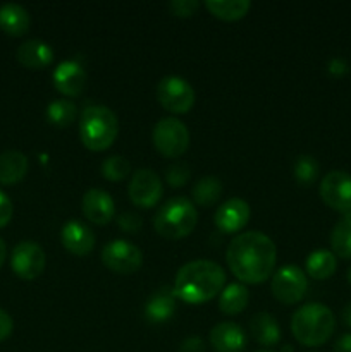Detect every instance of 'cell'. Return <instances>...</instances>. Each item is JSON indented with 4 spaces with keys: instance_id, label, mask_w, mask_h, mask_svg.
<instances>
[{
    "instance_id": "obj_9",
    "label": "cell",
    "mask_w": 351,
    "mask_h": 352,
    "mask_svg": "<svg viewBox=\"0 0 351 352\" xmlns=\"http://www.w3.org/2000/svg\"><path fill=\"white\" fill-rule=\"evenodd\" d=\"M102 261L109 270L120 275H129L140 270L143 253L136 244L126 239H114L102 250Z\"/></svg>"
},
{
    "instance_id": "obj_11",
    "label": "cell",
    "mask_w": 351,
    "mask_h": 352,
    "mask_svg": "<svg viewBox=\"0 0 351 352\" xmlns=\"http://www.w3.org/2000/svg\"><path fill=\"white\" fill-rule=\"evenodd\" d=\"M45 258L43 250L38 243L33 241H23L17 244L12 250V256H10V265L17 277L24 278V280H33L38 275H41L45 268Z\"/></svg>"
},
{
    "instance_id": "obj_23",
    "label": "cell",
    "mask_w": 351,
    "mask_h": 352,
    "mask_svg": "<svg viewBox=\"0 0 351 352\" xmlns=\"http://www.w3.org/2000/svg\"><path fill=\"white\" fill-rule=\"evenodd\" d=\"M248 299H250V292L246 285L234 282V284L226 285L220 292L219 308L226 315H240L248 306Z\"/></svg>"
},
{
    "instance_id": "obj_38",
    "label": "cell",
    "mask_w": 351,
    "mask_h": 352,
    "mask_svg": "<svg viewBox=\"0 0 351 352\" xmlns=\"http://www.w3.org/2000/svg\"><path fill=\"white\" fill-rule=\"evenodd\" d=\"M334 352H351V333H344L336 340Z\"/></svg>"
},
{
    "instance_id": "obj_22",
    "label": "cell",
    "mask_w": 351,
    "mask_h": 352,
    "mask_svg": "<svg viewBox=\"0 0 351 352\" xmlns=\"http://www.w3.org/2000/svg\"><path fill=\"white\" fill-rule=\"evenodd\" d=\"M28 158L19 150H7L0 153V182L16 184L26 175Z\"/></svg>"
},
{
    "instance_id": "obj_30",
    "label": "cell",
    "mask_w": 351,
    "mask_h": 352,
    "mask_svg": "<svg viewBox=\"0 0 351 352\" xmlns=\"http://www.w3.org/2000/svg\"><path fill=\"white\" fill-rule=\"evenodd\" d=\"M131 172V164L126 157L123 155H110L109 158H105L102 164V174L103 177L109 179V181L117 182L123 181L129 175Z\"/></svg>"
},
{
    "instance_id": "obj_1",
    "label": "cell",
    "mask_w": 351,
    "mask_h": 352,
    "mask_svg": "<svg viewBox=\"0 0 351 352\" xmlns=\"http://www.w3.org/2000/svg\"><path fill=\"white\" fill-rule=\"evenodd\" d=\"M226 260L237 280L243 284H260L272 275L277 251L267 234L250 230L233 237L227 246Z\"/></svg>"
},
{
    "instance_id": "obj_29",
    "label": "cell",
    "mask_w": 351,
    "mask_h": 352,
    "mask_svg": "<svg viewBox=\"0 0 351 352\" xmlns=\"http://www.w3.org/2000/svg\"><path fill=\"white\" fill-rule=\"evenodd\" d=\"M292 172H295V179L298 181V184L310 186L319 177L320 165L315 157L303 153L296 157L295 164H292Z\"/></svg>"
},
{
    "instance_id": "obj_19",
    "label": "cell",
    "mask_w": 351,
    "mask_h": 352,
    "mask_svg": "<svg viewBox=\"0 0 351 352\" xmlns=\"http://www.w3.org/2000/svg\"><path fill=\"white\" fill-rule=\"evenodd\" d=\"M250 330L253 339L257 340L260 346L272 347L275 346V344L281 342V327H279L277 320H275L270 313L262 311L251 316Z\"/></svg>"
},
{
    "instance_id": "obj_8",
    "label": "cell",
    "mask_w": 351,
    "mask_h": 352,
    "mask_svg": "<svg viewBox=\"0 0 351 352\" xmlns=\"http://www.w3.org/2000/svg\"><path fill=\"white\" fill-rule=\"evenodd\" d=\"M157 98L169 112L186 113L195 103V89L181 76H165L158 81Z\"/></svg>"
},
{
    "instance_id": "obj_13",
    "label": "cell",
    "mask_w": 351,
    "mask_h": 352,
    "mask_svg": "<svg viewBox=\"0 0 351 352\" xmlns=\"http://www.w3.org/2000/svg\"><path fill=\"white\" fill-rule=\"evenodd\" d=\"M250 220V205L241 198H231L217 208L213 215L217 229L226 234L237 232Z\"/></svg>"
},
{
    "instance_id": "obj_31",
    "label": "cell",
    "mask_w": 351,
    "mask_h": 352,
    "mask_svg": "<svg viewBox=\"0 0 351 352\" xmlns=\"http://www.w3.org/2000/svg\"><path fill=\"white\" fill-rule=\"evenodd\" d=\"M189 177H191V170L182 162L169 165L167 170H165V179H167V182L172 188H181V186H184L188 182Z\"/></svg>"
},
{
    "instance_id": "obj_17",
    "label": "cell",
    "mask_w": 351,
    "mask_h": 352,
    "mask_svg": "<svg viewBox=\"0 0 351 352\" xmlns=\"http://www.w3.org/2000/svg\"><path fill=\"white\" fill-rule=\"evenodd\" d=\"M210 344L215 352H241L246 347V336L234 322H220L210 330Z\"/></svg>"
},
{
    "instance_id": "obj_5",
    "label": "cell",
    "mask_w": 351,
    "mask_h": 352,
    "mask_svg": "<svg viewBox=\"0 0 351 352\" xmlns=\"http://www.w3.org/2000/svg\"><path fill=\"white\" fill-rule=\"evenodd\" d=\"M198 222L196 206L188 198L176 196L167 199L153 217V227L167 239H181L193 232Z\"/></svg>"
},
{
    "instance_id": "obj_41",
    "label": "cell",
    "mask_w": 351,
    "mask_h": 352,
    "mask_svg": "<svg viewBox=\"0 0 351 352\" xmlns=\"http://www.w3.org/2000/svg\"><path fill=\"white\" fill-rule=\"evenodd\" d=\"M348 280H350V284H351V267H350V270H348Z\"/></svg>"
},
{
    "instance_id": "obj_2",
    "label": "cell",
    "mask_w": 351,
    "mask_h": 352,
    "mask_svg": "<svg viewBox=\"0 0 351 352\" xmlns=\"http://www.w3.org/2000/svg\"><path fill=\"white\" fill-rule=\"evenodd\" d=\"M226 285V272L212 260H195L182 265L176 274V298L189 305H202L222 292Z\"/></svg>"
},
{
    "instance_id": "obj_18",
    "label": "cell",
    "mask_w": 351,
    "mask_h": 352,
    "mask_svg": "<svg viewBox=\"0 0 351 352\" xmlns=\"http://www.w3.org/2000/svg\"><path fill=\"white\" fill-rule=\"evenodd\" d=\"M17 60L28 69H43L54 60V48L43 40L31 38L17 48Z\"/></svg>"
},
{
    "instance_id": "obj_37",
    "label": "cell",
    "mask_w": 351,
    "mask_h": 352,
    "mask_svg": "<svg viewBox=\"0 0 351 352\" xmlns=\"http://www.w3.org/2000/svg\"><path fill=\"white\" fill-rule=\"evenodd\" d=\"M327 71H329V74H332V76H344L348 72L346 60L341 57L330 58L329 64H327Z\"/></svg>"
},
{
    "instance_id": "obj_24",
    "label": "cell",
    "mask_w": 351,
    "mask_h": 352,
    "mask_svg": "<svg viewBox=\"0 0 351 352\" xmlns=\"http://www.w3.org/2000/svg\"><path fill=\"white\" fill-rule=\"evenodd\" d=\"M222 191L224 186L219 177H215V175H205V177H200L195 182L191 195L196 205L209 208V206H213L219 201V198L222 196Z\"/></svg>"
},
{
    "instance_id": "obj_42",
    "label": "cell",
    "mask_w": 351,
    "mask_h": 352,
    "mask_svg": "<svg viewBox=\"0 0 351 352\" xmlns=\"http://www.w3.org/2000/svg\"><path fill=\"white\" fill-rule=\"evenodd\" d=\"M262 352H270V351H262Z\"/></svg>"
},
{
    "instance_id": "obj_40",
    "label": "cell",
    "mask_w": 351,
    "mask_h": 352,
    "mask_svg": "<svg viewBox=\"0 0 351 352\" xmlns=\"http://www.w3.org/2000/svg\"><path fill=\"white\" fill-rule=\"evenodd\" d=\"M6 254H7L6 243H3V239H0V267H2L3 261H6Z\"/></svg>"
},
{
    "instance_id": "obj_15",
    "label": "cell",
    "mask_w": 351,
    "mask_h": 352,
    "mask_svg": "<svg viewBox=\"0 0 351 352\" xmlns=\"http://www.w3.org/2000/svg\"><path fill=\"white\" fill-rule=\"evenodd\" d=\"M54 85L62 95L65 96H78L79 93L85 89L86 86V71L83 65L76 60H62L61 64L55 67L54 74Z\"/></svg>"
},
{
    "instance_id": "obj_14",
    "label": "cell",
    "mask_w": 351,
    "mask_h": 352,
    "mask_svg": "<svg viewBox=\"0 0 351 352\" xmlns=\"http://www.w3.org/2000/svg\"><path fill=\"white\" fill-rule=\"evenodd\" d=\"M83 213L89 222L105 226L116 215V203L107 191L92 188L83 195Z\"/></svg>"
},
{
    "instance_id": "obj_10",
    "label": "cell",
    "mask_w": 351,
    "mask_h": 352,
    "mask_svg": "<svg viewBox=\"0 0 351 352\" xmlns=\"http://www.w3.org/2000/svg\"><path fill=\"white\" fill-rule=\"evenodd\" d=\"M320 196L323 203L341 213L351 212V174L343 170H332L323 175L320 182Z\"/></svg>"
},
{
    "instance_id": "obj_20",
    "label": "cell",
    "mask_w": 351,
    "mask_h": 352,
    "mask_svg": "<svg viewBox=\"0 0 351 352\" xmlns=\"http://www.w3.org/2000/svg\"><path fill=\"white\" fill-rule=\"evenodd\" d=\"M176 313V296L174 292L169 291L167 287L160 289L155 294H151V298L147 301L145 306V315L150 322L162 323L167 322L172 318V315Z\"/></svg>"
},
{
    "instance_id": "obj_3",
    "label": "cell",
    "mask_w": 351,
    "mask_h": 352,
    "mask_svg": "<svg viewBox=\"0 0 351 352\" xmlns=\"http://www.w3.org/2000/svg\"><path fill=\"white\" fill-rule=\"evenodd\" d=\"M291 330L295 339L303 346H322L336 330V316L320 302H306L292 315Z\"/></svg>"
},
{
    "instance_id": "obj_6",
    "label": "cell",
    "mask_w": 351,
    "mask_h": 352,
    "mask_svg": "<svg viewBox=\"0 0 351 352\" xmlns=\"http://www.w3.org/2000/svg\"><path fill=\"white\" fill-rule=\"evenodd\" d=\"M151 140L164 157L176 158L188 150L189 131L182 120L176 117H164L155 124Z\"/></svg>"
},
{
    "instance_id": "obj_25",
    "label": "cell",
    "mask_w": 351,
    "mask_h": 352,
    "mask_svg": "<svg viewBox=\"0 0 351 352\" xmlns=\"http://www.w3.org/2000/svg\"><path fill=\"white\" fill-rule=\"evenodd\" d=\"M306 274L310 277L317 278V280H326V278L332 277L334 272L337 268V260L334 253L327 250H317L308 254L305 261Z\"/></svg>"
},
{
    "instance_id": "obj_32",
    "label": "cell",
    "mask_w": 351,
    "mask_h": 352,
    "mask_svg": "<svg viewBox=\"0 0 351 352\" xmlns=\"http://www.w3.org/2000/svg\"><path fill=\"white\" fill-rule=\"evenodd\" d=\"M200 2L198 0H171L169 2V9L172 14L179 17H189L198 10Z\"/></svg>"
},
{
    "instance_id": "obj_34",
    "label": "cell",
    "mask_w": 351,
    "mask_h": 352,
    "mask_svg": "<svg viewBox=\"0 0 351 352\" xmlns=\"http://www.w3.org/2000/svg\"><path fill=\"white\" fill-rule=\"evenodd\" d=\"M10 219H12V201L6 192L0 191V227L7 226Z\"/></svg>"
},
{
    "instance_id": "obj_4",
    "label": "cell",
    "mask_w": 351,
    "mask_h": 352,
    "mask_svg": "<svg viewBox=\"0 0 351 352\" xmlns=\"http://www.w3.org/2000/svg\"><path fill=\"white\" fill-rule=\"evenodd\" d=\"M119 120L112 109L105 105L86 107L79 117V138L92 151H102L116 141Z\"/></svg>"
},
{
    "instance_id": "obj_16",
    "label": "cell",
    "mask_w": 351,
    "mask_h": 352,
    "mask_svg": "<svg viewBox=\"0 0 351 352\" xmlns=\"http://www.w3.org/2000/svg\"><path fill=\"white\" fill-rule=\"evenodd\" d=\"M61 239L65 250L74 254H79V256L88 254L93 250V246H95V234L92 232V229L86 223L74 219L62 226Z\"/></svg>"
},
{
    "instance_id": "obj_21",
    "label": "cell",
    "mask_w": 351,
    "mask_h": 352,
    "mask_svg": "<svg viewBox=\"0 0 351 352\" xmlns=\"http://www.w3.org/2000/svg\"><path fill=\"white\" fill-rule=\"evenodd\" d=\"M30 14L23 6L7 2L0 6V28L12 36H21L30 28Z\"/></svg>"
},
{
    "instance_id": "obj_33",
    "label": "cell",
    "mask_w": 351,
    "mask_h": 352,
    "mask_svg": "<svg viewBox=\"0 0 351 352\" xmlns=\"http://www.w3.org/2000/svg\"><path fill=\"white\" fill-rule=\"evenodd\" d=\"M117 226H119L124 232L133 234V232H138V230L141 229V226H143V220H141V217L138 215V213L124 212L117 217Z\"/></svg>"
},
{
    "instance_id": "obj_35",
    "label": "cell",
    "mask_w": 351,
    "mask_h": 352,
    "mask_svg": "<svg viewBox=\"0 0 351 352\" xmlns=\"http://www.w3.org/2000/svg\"><path fill=\"white\" fill-rule=\"evenodd\" d=\"M179 352H205V344L196 336L186 337L179 346Z\"/></svg>"
},
{
    "instance_id": "obj_39",
    "label": "cell",
    "mask_w": 351,
    "mask_h": 352,
    "mask_svg": "<svg viewBox=\"0 0 351 352\" xmlns=\"http://www.w3.org/2000/svg\"><path fill=\"white\" fill-rule=\"evenodd\" d=\"M343 322L351 329V302H348L343 309Z\"/></svg>"
},
{
    "instance_id": "obj_12",
    "label": "cell",
    "mask_w": 351,
    "mask_h": 352,
    "mask_svg": "<svg viewBox=\"0 0 351 352\" xmlns=\"http://www.w3.org/2000/svg\"><path fill=\"white\" fill-rule=\"evenodd\" d=\"M162 181L158 174H155L150 168H140L131 177L127 192H129L131 201L141 208H150L155 206L162 198Z\"/></svg>"
},
{
    "instance_id": "obj_7",
    "label": "cell",
    "mask_w": 351,
    "mask_h": 352,
    "mask_svg": "<svg viewBox=\"0 0 351 352\" xmlns=\"http://www.w3.org/2000/svg\"><path fill=\"white\" fill-rule=\"evenodd\" d=\"M308 289V278L305 272L296 265H284L272 275L270 291L274 298L282 305L299 302Z\"/></svg>"
},
{
    "instance_id": "obj_36",
    "label": "cell",
    "mask_w": 351,
    "mask_h": 352,
    "mask_svg": "<svg viewBox=\"0 0 351 352\" xmlns=\"http://www.w3.org/2000/svg\"><path fill=\"white\" fill-rule=\"evenodd\" d=\"M12 329H14V322L12 318H10V315L7 311H3V309H0V342L6 340L7 337L12 333Z\"/></svg>"
},
{
    "instance_id": "obj_28",
    "label": "cell",
    "mask_w": 351,
    "mask_h": 352,
    "mask_svg": "<svg viewBox=\"0 0 351 352\" xmlns=\"http://www.w3.org/2000/svg\"><path fill=\"white\" fill-rule=\"evenodd\" d=\"M330 248L341 258L351 260V219L344 217L330 232Z\"/></svg>"
},
{
    "instance_id": "obj_26",
    "label": "cell",
    "mask_w": 351,
    "mask_h": 352,
    "mask_svg": "<svg viewBox=\"0 0 351 352\" xmlns=\"http://www.w3.org/2000/svg\"><path fill=\"white\" fill-rule=\"evenodd\" d=\"M206 9L215 17L226 21H236L246 16L250 10V0H206Z\"/></svg>"
},
{
    "instance_id": "obj_27",
    "label": "cell",
    "mask_w": 351,
    "mask_h": 352,
    "mask_svg": "<svg viewBox=\"0 0 351 352\" xmlns=\"http://www.w3.org/2000/svg\"><path fill=\"white\" fill-rule=\"evenodd\" d=\"M47 117L55 126L65 127L76 120V117H78V107L71 100L57 98L48 103Z\"/></svg>"
}]
</instances>
